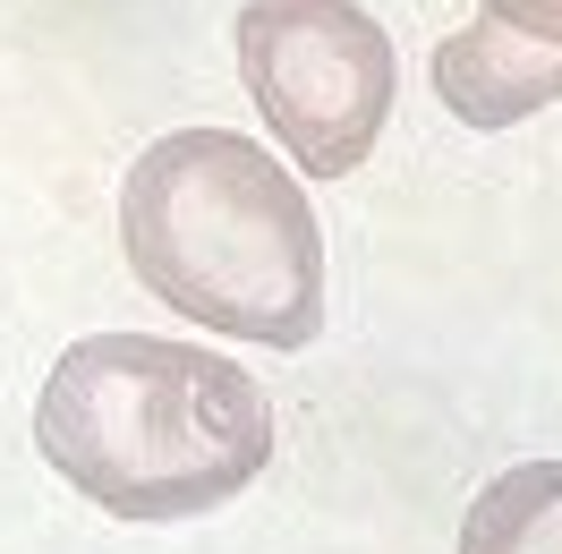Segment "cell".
Listing matches in <instances>:
<instances>
[{"mask_svg":"<svg viewBox=\"0 0 562 554\" xmlns=\"http://www.w3.org/2000/svg\"><path fill=\"white\" fill-rule=\"evenodd\" d=\"M486 18L528 43H562V0H486Z\"/></svg>","mask_w":562,"mask_h":554,"instance_id":"8992f818","label":"cell"},{"mask_svg":"<svg viewBox=\"0 0 562 554\" xmlns=\"http://www.w3.org/2000/svg\"><path fill=\"white\" fill-rule=\"evenodd\" d=\"M460 554H562V461H520L469 503Z\"/></svg>","mask_w":562,"mask_h":554,"instance_id":"5b68a950","label":"cell"},{"mask_svg":"<svg viewBox=\"0 0 562 554\" xmlns=\"http://www.w3.org/2000/svg\"><path fill=\"white\" fill-rule=\"evenodd\" d=\"M35 444L111 520H196L265 478L273 401L205 342L86 333L43 376Z\"/></svg>","mask_w":562,"mask_h":554,"instance_id":"6da1fadb","label":"cell"},{"mask_svg":"<svg viewBox=\"0 0 562 554\" xmlns=\"http://www.w3.org/2000/svg\"><path fill=\"white\" fill-rule=\"evenodd\" d=\"M120 247L188 324L265 350L324 333V231L281 154L231 129H171L120 179Z\"/></svg>","mask_w":562,"mask_h":554,"instance_id":"7a4b0ae2","label":"cell"},{"mask_svg":"<svg viewBox=\"0 0 562 554\" xmlns=\"http://www.w3.org/2000/svg\"><path fill=\"white\" fill-rule=\"evenodd\" d=\"M435 95L469 120V129H512L528 111L562 103V43H528L512 26H460L435 43Z\"/></svg>","mask_w":562,"mask_h":554,"instance_id":"277c9868","label":"cell"},{"mask_svg":"<svg viewBox=\"0 0 562 554\" xmlns=\"http://www.w3.org/2000/svg\"><path fill=\"white\" fill-rule=\"evenodd\" d=\"M239 77L299 171L350 179L384 137L401 60H392V35L358 0H247Z\"/></svg>","mask_w":562,"mask_h":554,"instance_id":"3957f363","label":"cell"}]
</instances>
